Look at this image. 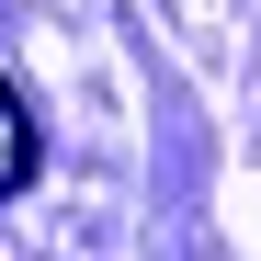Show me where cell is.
Returning <instances> with one entry per match:
<instances>
[{
  "instance_id": "6da1fadb",
  "label": "cell",
  "mask_w": 261,
  "mask_h": 261,
  "mask_svg": "<svg viewBox=\"0 0 261 261\" xmlns=\"http://www.w3.org/2000/svg\"><path fill=\"white\" fill-rule=\"evenodd\" d=\"M23 170H34V125L12 102V80H0V193H23Z\"/></svg>"
}]
</instances>
